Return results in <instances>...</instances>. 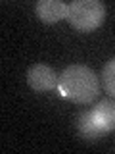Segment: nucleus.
<instances>
[{
	"label": "nucleus",
	"instance_id": "obj_1",
	"mask_svg": "<svg viewBox=\"0 0 115 154\" xmlns=\"http://www.w3.org/2000/svg\"><path fill=\"white\" fill-rule=\"evenodd\" d=\"M58 91L71 102L88 104L100 93V79L90 67L73 64L61 71Z\"/></svg>",
	"mask_w": 115,
	"mask_h": 154
},
{
	"label": "nucleus",
	"instance_id": "obj_4",
	"mask_svg": "<svg viewBox=\"0 0 115 154\" xmlns=\"http://www.w3.org/2000/svg\"><path fill=\"white\" fill-rule=\"evenodd\" d=\"M67 8H69V4L61 2V0H38L37 16L44 23H56L67 17Z\"/></svg>",
	"mask_w": 115,
	"mask_h": 154
},
{
	"label": "nucleus",
	"instance_id": "obj_7",
	"mask_svg": "<svg viewBox=\"0 0 115 154\" xmlns=\"http://www.w3.org/2000/svg\"><path fill=\"white\" fill-rule=\"evenodd\" d=\"M102 83L108 94L115 96V58L109 60L102 69Z\"/></svg>",
	"mask_w": 115,
	"mask_h": 154
},
{
	"label": "nucleus",
	"instance_id": "obj_5",
	"mask_svg": "<svg viewBox=\"0 0 115 154\" xmlns=\"http://www.w3.org/2000/svg\"><path fill=\"white\" fill-rule=\"evenodd\" d=\"M77 127H79V133L83 135L84 139H88V141H96V139L104 137V135L108 133V131H105V129L102 127V125L96 122L92 110H88V112H83V114L79 116Z\"/></svg>",
	"mask_w": 115,
	"mask_h": 154
},
{
	"label": "nucleus",
	"instance_id": "obj_2",
	"mask_svg": "<svg viewBox=\"0 0 115 154\" xmlns=\"http://www.w3.org/2000/svg\"><path fill=\"white\" fill-rule=\"evenodd\" d=\"M65 19L77 31H96L105 19V6L100 0H75L67 8Z\"/></svg>",
	"mask_w": 115,
	"mask_h": 154
},
{
	"label": "nucleus",
	"instance_id": "obj_3",
	"mask_svg": "<svg viewBox=\"0 0 115 154\" xmlns=\"http://www.w3.org/2000/svg\"><path fill=\"white\" fill-rule=\"evenodd\" d=\"M27 83L38 93H46V91L58 89L60 75L54 71V67H50L46 64H35L27 71Z\"/></svg>",
	"mask_w": 115,
	"mask_h": 154
},
{
	"label": "nucleus",
	"instance_id": "obj_6",
	"mask_svg": "<svg viewBox=\"0 0 115 154\" xmlns=\"http://www.w3.org/2000/svg\"><path fill=\"white\" fill-rule=\"evenodd\" d=\"M94 118L105 131H115V100L113 98H104L96 104V108L92 110Z\"/></svg>",
	"mask_w": 115,
	"mask_h": 154
}]
</instances>
